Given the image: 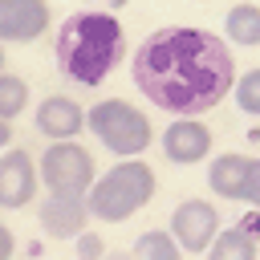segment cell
Masks as SVG:
<instances>
[{
    "label": "cell",
    "instance_id": "cell-19",
    "mask_svg": "<svg viewBox=\"0 0 260 260\" xmlns=\"http://www.w3.org/2000/svg\"><path fill=\"white\" fill-rule=\"evenodd\" d=\"M244 203H252V211H260V158H252L248 187H244Z\"/></svg>",
    "mask_w": 260,
    "mask_h": 260
},
{
    "label": "cell",
    "instance_id": "cell-1",
    "mask_svg": "<svg viewBox=\"0 0 260 260\" xmlns=\"http://www.w3.org/2000/svg\"><path fill=\"white\" fill-rule=\"evenodd\" d=\"M134 85L142 98L175 118L215 110L236 85V61L223 37L207 28H154L134 53Z\"/></svg>",
    "mask_w": 260,
    "mask_h": 260
},
{
    "label": "cell",
    "instance_id": "cell-23",
    "mask_svg": "<svg viewBox=\"0 0 260 260\" xmlns=\"http://www.w3.org/2000/svg\"><path fill=\"white\" fill-rule=\"evenodd\" d=\"M106 4H110V8H122V4H126V0H106Z\"/></svg>",
    "mask_w": 260,
    "mask_h": 260
},
{
    "label": "cell",
    "instance_id": "cell-8",
    "mask_svg": "<svg viewBox=\"0 0 260 260\" xmlns=\"http://www.w3.org/2000/svg\"><path fill=\"white\" fill-rule=\"evenodd\" d=\"M162 154H167V162H175V167L203 162V158L211 154V130H207L199 118H175V122L162 130Z\"/></svg>",
    "mask_w": 260,
    "mask_h": 260
},
{
    "label": "cell",
    "instance_id": "cell-4",
    "mask_svg": "<svg viewBox=\"0 0 260 260\" xmlns=\"http://www.w3.org/2000/svg\"><path fill=\"white\" fill-rule=\"evenodd\" d=\"M85 126H89L93 138H98L110 154H118V158H138V154L154 142L150 118H146L138 106L122 102V98H106V102L89 106V110H85Z\"/></svg>",
    "mask_w": 260,
    "mask_h": 260
},
{
    "label": "cell",
    "instance_id": "cell-24",
    "mask_svg": "<svg viewBox=\"0 0 260 260\" xmlns=\"http://www.w3.org/2000/svg\"><path fill=\"white\" fill-rule=\"evenodd\" d=\"M0 73H4V49H0Z\"/></svg>",
    "mask_w": 260,
    "mask_h": 260
},
{
    "label": "cell",
    "instance_id": "cell-12",
    "mask_svg": "<svg viewBox=\"0 0 260 260\" xmlns=\"http://www.w3.org/2000/svg\"><path fill=\"white\" fill-rule=\"evenodd\" d=\"M248 171H252V154H236V150H228V154L211 158V167H207V183H211V191H215L219 199H240V203H244Z\"/></svg>",
    "mask_w": 260,
    "mask_h": 260
},
{
    "label": "cell",
    "instance_id": "cell-7",
    "mask_svg": "<svg viewBox=\"0 0 260 260\" xmlns=\"http://www.w3.org/2000/svg\"><path fill=\"white\" fill-rule=\"evenodd\" d=\"M37 183H41L37 179V162H32L28 150H20V146L0 150V207L4 211L28 207L32 195H37Z\"/></svg>",
    "mask_w": 260,
    "mask_h": 260
},
{
    "label": "cell",
    "instance_id": "cell-21",
    "mask_svg": "<svg viewBox=\"0 0 260 260\" xmlns=\"http://www.w3.org/2000/svg\"><path fill=\"white\" fill-rule=\"evenodd\" d=\"M8 142H12V122L0 118V150H8Z\"/></svg>",
    "mask_w": 260,
    "mask_h": 260
},
{
    "label": "cell",
    "instance_id": "cell-15",
    "mask_svg": "<svg viewBox=\"0 0 260 260\" xmlns=\"http://www.w3.org/2000/svg\"><path fill=\"white\" fill-rule=\"evenodd\" d=\"M134 260H183V248L175 244L171 232H142L134 240Z\"/></svg>",
    "mask_w": 260,
    "mask_h": 260
},
{
    "label": "cell",
    "instance_id": "cell-17",
    "mask_svg": "<svg viewBox=\"0 0 260 260\" xmlns=\"http://www.w3.org/2000/svg\"><path fill=\"white\" fill-rule=\"evenodd\" d=\"M232 93H236V106H240L244 114L260 118V69H248L244 77H236Z\"/></svg>",
    "mask_w": 260,
    "mask_h": 260
},
{
    "label": "cell",
    "instance_id": "cell-10",
    "mask_svg": "<svg viewBox=\"0 0 260 260\" xmlns=\"http://www.w3.org/2000/svg\"><path fill=\"white\" fill-rule=\"evenodd\" d=\"M49 28V4L45 0H0V41L28 45Z\"/></svg>",
    "mask_w": 260,
    "mask_h": 260
},
{
    "label": "cell",
    "instance_id": "cell-20",
    "mask_svg": "<svg viewBox=\"0 0 260 260\" xmlns=\"http://www.w3.org/2000/svg\"><path fill=\"white\" fill-rule=\"evenodd\" d=\"M12 252H16V240H12V228H4V223H0V260H12Z\"/></svg>",
    "mask_w": 260,
    "mask_h": 260
},
{
    "label": "cell",
    "instance_id": "cell-3",
    "mask_svg": "<svg viewBox=\"0 0 260 260\" xmlns=\"http://www.w3.org/2000/svg\"><path fill=\"white\" fill-rule=\"evenodd\" d=\"M154 199V171L142 162V158H122L114 162L106 175H98L85 191V207H89V219H102V223H122L130 219L134 211H142L146 203Z\"/></svg>",
    "mask_w": 260,
    "mask_h": 260
},
{
    "label": "cell",
    "instance_id": "cell-18",
    "mask_svg": "<svg viewBox=\"0 0 260 260\" xmlns=\"http://www.w3.org/2000/svg\"><path fill=\"white\" fill-rule=\"evenodd\" d=\"M73 248H77V260H102L106 256V240L98 232H89V228L73 236Z\"/></svg>",
    "mask_w": 260,
    "mask_h": 260
},
{
    "label": "cell",
    "instance_id": "cell-2",
    "mask_svg": "<svg viewBox=\"0 0 260 260\" xmlns=\"http://www.w3.org/2000/svg\"><path fill=\"white\" fill-rule=\"evenodd\" d=\"M57 69L77 81V85H102L122 53H126V32L118 24L114 12H98V8H81L73 16H65V24L57 28Z\"/></svg>",
    "mask_w": 260,
    "mask_h": 260
},
{
    "label": "cell",
    "instance_id": "cell-9",
    "mask_svg": "<svg viewBox=\"0 0 260 260\" xmlns=\"http://www.w3.org/2000/svg\"><path fill=\"white\" fill-rule=\"evenodd\" d=\"M37 219H41V232H45V236H53V240H73V236L85 232V223H89L85 195H45L41 207H37Z\"/></svg>",
    "mask_w": 260,
    "mask_h": 260
},
{
    "label": "cell",
    "instance_id": "cell-6",
    "mask_svg": "<svg viewBox=\"0 0 260 260\" xmlns=\"http://www.w3.org/2000/svg\"><path fill=\"white\" fill-rule=\"evenodd\" d=\"M215 232H219V211L207 199H183L171 211V236H175V244L183 252H195V256L207 252V244L215 240Z\"/></svg>",
    "mask_w": 260,
    "mask_h": 260
},
{
    "label": "cell",
    "instance_id": "cell-5",
    "mask_svg": "<svg viewBox=\"0 0 260 260\" xmlns=\"http://www.w3.org/2000/svg\"><path fill=\"white\" fill-rule=\"evenodd\" d=\"M37 179L49 187V195H85L89 183L98 179L93 154L81 142H73V138L49 142L41 162H37Z\"/></svg>",
    "mask_w": 260,
    "mask_h": 260
},
{
    "label": "cell",
    "instance_id": "cell-16",
    "mask_svg": "<svg viewBox=\"0 0 260 260\" xmlns=\"http://www.w3.org/2000/svg\"><path fill=\"white\" fill-rule=\"evenodd\" d=\"M28 106V81L20 73H0V118L12 122Z\"/></svg>",
    "mask_w": 260,
    "mask_h": 260
},
{
    "label": "cell",
    "instance_id": "cell-13",
    "mask_svg": "<svg viewBox=\"0 0 260 260\" xmlns=\"http://www.w3.org/2000/svg\"><path fill=\"white\" fill-rule=\"evenodd\" d=\"M207 260H260V252H256V236H252L244 223H236V228H219L215 240L207 244Z\"/></svg>",
    "mask_w": 260,
    "mask_h": 260
},
{
    "label": "cell",
    "instance_id": "cell-14",
    "mask_svg": "<svg viewBox=\"0 0 260 260\" xmlns=\"http://www.w3.org/2000/svg\"><path fill=\"white\" fill-rule=\"evenodd\" d=\"M223 32L232 45H260V4H236L228 8Z\"/></svg>",
    "mask_w": 260,
    "mask_h": 260
},
{
    "label": "cell",
    "instance_id": "cell-11",
    "mask_svg": "<svg viewBox=\"0 0 260 260\" xmlns=\"http://www.w3.org/2000/svg\"><path fill=\"white\" fill-rule=\"evenodd\" d=\"M32 122H37V130H41L45 138L61 142V138H77V134L85 130V110H81L73 98L53 93V98H45V102L37 106Z\"/></svg>",
    "mask_w": 260,
    "mask_h": 260
},
{
    "label": "cell",
    "instance_id": "cell-22",
    "mask_svg": "<svg viewBox=\"0 0 260 260\" xmlns=\"http://www.w3.org/2000/svg\"><path fill=\"white\" fill-rule=\"evenodd\" d=\"M102 260H134V252H106Z\"/></svg>",
    "mask_w": 260,
    "mask_h": 260
}]
</instances>
